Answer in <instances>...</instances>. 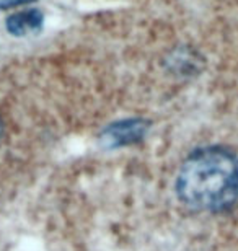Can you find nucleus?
Wrapping results in <instances>:
<instances>
[{"label":"nucleus","instance_id":"obj_1","mask_svg":"<svg viewBox=\"0 0 238 251\" xmlns=\"http://www.w3.org/2000/svg\"><path fill=\"white\" fill-rule=\"evenodd\" d=\"M176 193L196 210H224L238 201V158L222 147H206L185 160L176 178Z\"/></svg>","mask_w":238,"mask_h":251},{"label":"nucleus","instance_id":"obj_2","mask_svg":"<svg viewBox=\"0 0 238 251\" xmlns=\"http://www.w3.org/2000/svg\"><path fill=\"white\" fill-rule=\"evenodd\" d=\"M147 130H149V123L144 119H126L108 126L103 134H101V144L108 149H118L124 145H132L140 142Z\"/></svg>","mask_w":238,"mask_h":251},{"label":"nucleus","instance_id":"obj_3","mask_svg":"<svg viewBox=\"0 0 238 251\" xmlns=\"http://www.w3.org/2000/svg\"><path fill=\"white\" fill-rule=\"evenodd\" d=\"M43 12L39 10H25V12H18L10 15L7 18V31L13 36H29L38 31H41L43 28Z\"/></svg>","mask_w":238,"mask_h":251},{"label":"nucleus","instance_id":"obj_4","mask_svg":"<svg viewBox=\"0 0 238 251\" xmlns=\"http://www.w3.org/2000/svg\"><path fill=\"white\" fill-rule=\"evenodd\" d=\"M28 2H33V0H0V8L2 10L12 8V7H17V5H23Z\"/></svg>","mask_w":238,"mask_h":251},{"label":"nucleus","instance_id":"obj_5","mask_svg":"<svg viewBox=\"0 0 238 251\" xmlns=\"http://www.w3.org/2000/svg\"><path fill=\"white\" fill-rule=\"evenodd\" d=\"M2 129H3L2 127V121H0V137H2Z\"/></svg>","mask_w":238,"mask_h":251}]
</instances>
